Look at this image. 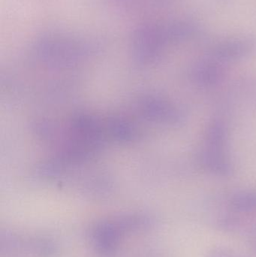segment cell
I'll use <instances>...</instances> for the list:
<instances>
[{"label":"cell","mask_w":256,"mask_h":257,"mask_svg":"<svg viewBox=\"0 0 256 257\" xmlns=\"http://www.w3.org/2000/svg\"><path fill=\"white\" fill-rule=\"evenodd\" d=\"M208 146L224 148L225 144V128L220 123H214L209 126L207 133Z\"/></svg>","instance_id":"obj_6"},{"label":"cell","mask_w":256,"mask_h":257,"mask_svg":"<svg viewBox=\"0 0 256 257\" xmlns=\"http://www.w3.org/2000/svg\"><path fill=\"white\" fill-rule=\"evenodd\" d=\"M231 205L239 211H250L256 209V192H245L233 197Z\"/></svg>","instance_id":"obj_5"},{"label":"cell","mask_w":256,"mask_h":257,"mask_svg":"<svg viewBox=\"0 0 256 257\" xmlns=\"http://www.w3.org/2000/svg\"><path fill=\"white\" fill-rule=\"evenodd\" d=\"M200 160L206 169L216 175H228L231 172V163L224 148L208 146L201 153Z\"/></svg>","instance_id":"obj_2"},{"label":"cell","mask_w":256,"mask_h":257,"mask_svg":"<svg viewBox=\"0 0 256 257\" xmlns=\"http://www.w3.org/2000/svg\"><path fill=\"white\" fill-rule=\"evenodd\" d=\"M220 75L219 68L214 64L203 65L195 73L197 81L204 85L214 84L220 78Z\"/></svg>","instance_id":"obj_4"},{"label":"cell","mask_w":256,"mask_h":257,"mask_svg":"<svg viewBox=\"0 0 256 257\" xmlns=\"http://www.w3.org/2000/svg\"><path fill=\"white\" fill-rule=\"evenodd\" d=\"M122 233L116 221L97 223L92 232L96 250L102 256H111L117 250Z\"/></svg>","instance_id":"obj_1"},{"label":"cell","mask_w":256,"mask_h":257,"mask_svg":"<svg viewBox=\"0 0 256 257\" xmlns=\"http://www.w3.org/2000/svg\"><path fill=\"white\" fill-rule=\"evenodd\" d=\"M253 48V43L249 40H235L221 44L215 53L219 58L237 59L246 55Z\"/></svg>","instance_id":"obj_3"}]
</instances>
